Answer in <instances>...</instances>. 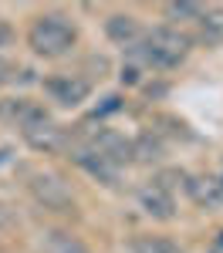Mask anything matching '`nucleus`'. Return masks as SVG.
<instances>
[{"mask_svg": "<svg viewBox=\"0 0 223 253\" xmlns=\"http://www.w3.org/2000/svg\"><path fill=\"white\" fill-rule=\"evenodd\" d=\"M189 47H193V38L186 31L173 27V24H159V27L145 31L139 44L129 47V58L135 64H145V68L173 71V68L182 64V58L189 54Z\"/></svg>", "mask_w": 223, "mask_h": 253, "instance_id": "1", "label": "nucleus"}, {"mask_svg": "<svg viewBox=\"0 0 223 253\" xmlns=\"http://www.w3.org/2000/svg\"><path fill=\"white\" fill-rule=\"evenodd\" d=\"M75 41H78V27L61 14H41L27 31V47L38 58H61L75 47Z\"/></svg>", "mask_w": 223, "mask_h": 253, "instance_id": "2", "label": "nucleus"}, {"mask_svg": "<svg viewBox=\"0 0 223 253\" xmlns=\"http://www.w3.org/2000/svg\"><path fill=\"white\" fill-rule=\"evenodd\" d=\"M31 196L38 199L44 210H51V213H71L75 210V193H71V186L54 172H34L31 175Z\"/></svg>", "mask_w": 223, "mask_h": 253, "instance_id": "3", "label": "nucleus"}, {"mask_svg": "<svg viewBox=\"0 0 223 253\" xmlns=\"http://www.w3.org/2000/svg\"><path fill=\"white\" fill-rule=\"evenodd\" d=\"M68 156L71 162L78 166L81 172H88L95 182L101 186H119V175H122V166H115L108 156H101L95 145H88V142H81V145H71L68 149Z\"/></svg>", "mask_w": 223, "mask_h": 253, "instance_id": "4", "label": "nucleus"}, {"mask_svg": "<svg viewBox=\"0 0 223 253\" xmlns=\"http://www.w3.org/2000/svg\"><path fill=\"white\" fill-rule=\"evenodd\" d=\"M24 135V142L34 149V152H44V156H51V152H68L71 149V138H68V132L61 128L58 122H41V125H31V128H24L20 132Z\"/></svg>", "mask_w": 223, "mask_h": 253, "instance_id": "5", "label": "nucleus"}, {"mask_svg": "<svg viewBox=\"0 0 223 253\" xmlns=\"http://www.w3.org/2000/svg\"><path fill=\"white\" fill-rule=\"evenodd\" d=\"M47 108L38 105V101H31V98H3L0 101V122H7V125H14V128H31V125H41V122H47Z\"/></svg>", "mask_w": 223, "mask_h": 253, "instance_id": "6", "label": "nucleus"}, {"mask_svg": "<svg viewBox=\"0 0 223 253\" xmlns=\"http://www.w3.org/2000/svg\"><path fill=\"white\" fill-rule=\"evenodd\" d=\"M135 203H139V210L145 216H152V219H173L176 216V199L169 189H162L159 182H145L135 189Z\"/></svg>", "mask_w": 223, "mask_h": 253, "instance_id": "7", "label": "nucleus"}, {"mask_svg": "<svg viewBox=\"0 0 223 253\" xmlns=\"http://www.w3.org/2000/svg\"><path fill=\"white\" fill-rule=\"evenodd\" d=\"M44 91L54 98L58 105H64V108H75V105H81V101L88 98L91 84H88L85 78H78V75H54V78L44 81Z\"/></svg>", "mask_w": 223, "mask_h": 253, "instance_id": "8", "label": "nucleus"}, {"mask_svg": "<svg viewBox=\"0 0 223 253\" xmlns=\"http://www.w3.org/2000/svg\"><path fill=\"white\" fill-rule=\"evenodd\" d=\"M88 145H95L101 156H108L115 166H125V162H135L132 159V142L125 135H119L115 128H98L95 135L88 138Z\"/></svg>", "mask_w": 223, "mask_h": 253, "instance_id": "9", "label": "nucleus"}, {"mask_svg": "<svg viewBox=\"0 0 223 253\" xmlns=\"http://www.w3.org/2000/svg\"><path fill=\"white\" fill-rule=\"evenodd\" d=\"M186 193L203 210H220L223 206V175L220 179L217 175H193L186 182Z\"/></svg>", "mask_w": 223, "mask_h": 253, "instance_id": "10", "label": "nucleus"}, {"mask_svg": "<svg viewBox=\"0 0 223 253\" xmlns=\"http://www.w3.org/2000/svg\"><path fill=\"white\" fill-rule=\"evenodd\" d=\"M38 253H91L71 230H58L47 226L38 233Z\"/></svg>", "mask_w": 223, "mask_h": 253, "instance_id": "11", "label": "nucleus"}, {"mask_svg": "<svg viewBox=\"0 0 223 253\" xmlns=\"http://www.w3.org/2000/svg\"><path fill=\"white\" fill-rule=\"evenodd\" d=\"M105 34H108V41L122 44L125 51H129L132 44H139V41H142L139 20L132 17V14H112V17L105 20Z\"/></svg>", "mask_w": 223, "mask_h": 253, "instance_id": "12", "label": "nucleus"}, {"mask_svg": "<svg viewBox=\"0 0 223 253\" xmlns=\"http://www.w3.org/2000/svg\"><path fill=\"white\" fill-rule=\"evenodd\" d=\"M162 156H166V145H162L159 135L142 132L139 138H132V159L135 162H159Z\"/></svg>", "mask_w": 223, "mask_h": 253, "instance_id": "13", "label": "nucleus"}, {"mask_svg": "<svg viewBox=\"0 0 223 253\" xmlns=\"http://www.w3.org/2000/svg\"><path fill=\"white\" fill-rule=\"evenodd\" d=\"M132 253H182V247L169 236H135Z\"/></svg>", "mask_w": 223, "mask_h": 253, "instance_id": "14", "label": "nucleus"}, {"mask_svg": "<svg viewBox=\"0 0 223 253\" xmlns=\"http://www.w3.org/2000/svg\"><path fill=\"white\" fill-rule=\"evenodd\" d=\"M200 38L206 44H223V7H210L200 20Z\"/></svg>", "mask_w": 223, "mask_h": 253, "instance_id": "15", "label": "nucleus"}, {"mask_svg": "<svg viewBox=\"0 0 223 253\" xmlns=\"http://www.w3.org/2000/svg\"><path fill=\"white\" fill-rule=\"evenodd\" d=\"M162 10H166L169 20H196V24H200L203 14H206L203 3H189V0H173V3H166Z\"/></svg>", "mask_w": 223, "mask_h": 253, "instance_id": "16", "label": "nucleus"}, {"mask_svg": "<svg viewBox=\"0 0 223 253\" xmlns=\"http://www.w3.org/2000/svg\"><path fill=\"white\" fill-rule=\"evenodd\" d=\"M119 108H122V98H119V95H108V98H105V101H101V105H98V108L91 112V118L112 115V112H119Z\"/></svg>", "mask_w": 223, "mask_h": 253, "instance_id": "17", "label": "nucleus"}, {"mask_svg": "<svg viewBox=\"0 0 223 253\" xmlns=\"http://www.w3.org/2000/svg\"><path fill=\"white\" fill-rule=\"evenodd\" d=\"M119 78H122V84H139V64H125Z\"/></svg>", "mask_w": 223, "mask_h": 253, "instance_id": "18", "label": "nucleus"}, {"mask_svg": "<svg viewBox=\"0 0 223 253\" xmlns=\"http://www.w3.org/2000/svg\"><path fill=\"white\" fill-rule=\"evenodd\" d=\"M3 47H14V27L0 20V51H3Z\"/></svg>", "mask_w": 223, "mask_h": 253, "instance_id": "19", "label": "nucleus"}, {"mask_svg": "<svg viewBox=\"0 0 223 253\" xmlns=\"http://www.w3.org/2000/svg\"><path fill=\"white\" fill-rule=\"evenodd\" d=\"M17 78V71H14V64L7 58H0V84H7V81H14Z\"/></svg>", "mask_w": 223, "mask_h": 253, "instance_id": "20", "label": "nucleus"}, {"mask_svg": "<svg viewBox=\"0 0 223 253\" xmlns=\"http://www.w3.org/2000/svg\"><path fill=\"white\" fill-rule=\"evenodd\" d=\"M14 223H17V216L10 213L7 206H0V230H3V226H14Z\"/></svg>", "mask_w": 223, "mask_h": 253, "instance_id": "21", "label": "nucleus"}, {"mask_svg": "<svg viewBox=\"0 0 223 253\" xmlns=\"http://www.w3.org/2000/svg\"><path fill=\"white\" fill-rule=\"evenodd\" d=\"M220 243H223V233H220Z\"/></svg>", "mask_w": 223, "mask_h": 253, "instance_id": "22", "label": "nucleus"}]
</instances>
